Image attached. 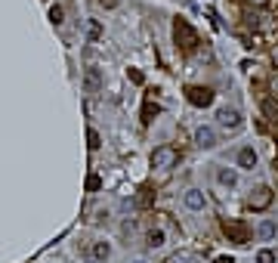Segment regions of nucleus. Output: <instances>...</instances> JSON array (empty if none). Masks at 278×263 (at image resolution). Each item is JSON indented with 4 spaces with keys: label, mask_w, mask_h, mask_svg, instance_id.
<instances>
[{
    "label": "nucleus",
    "mask_w": 278,
    "mask_h": 263,
    "mask_svg": "<svg viewBox=\"0 0 278 263\" xmlns=\"http://www.w3.org/2000/svg\"><path fill=\"white\" fill-rule=\"evenodd\" d=\"M173 38H176V47H182V50H195V47H198V31H195L185 19L173 22Z\"/></svg>",
    "instance_id": "nucleus-1"
},
{
    "label": "nucleus",
    "mask_w": 278,
    "mask_h": 263,
    "mask_svg": "<svg viewBox=\"0 0 278 263\" xmlns=\"http://www.w3.org/2000/svg\"><path fill=\"white\" fill-rule=\"evenodd\" d=\"M176 161H179V152L173 146H158L155 152H152V167H158V170L176 167Z\"/></svg>",
    "instance_id": "nucleus-2"
},
{
    "label": "nucleus",
    "mask_w": 278,
    "mask_h": 263,
    "mask_svg": "<svg viewBox=\"0 0 278 263\" xmlns=\"http://www.w3.org/2000/svg\"><path fill=\"white\" fill-rule=\"evenodd\" d=\"M185 99H189L195 109H207V106H213V90L192 84V87H185Z\"/></svg>",
    "instance_id": "nucleus-3"
},
{
    "label": "nucleus",
    "mask_w": 278,
    "mask_h": 263,
    "mask_svg": "<svg viewBox=\"0 0 278 263\" xmlns=\"http://www.w3.org/2000/svg\"><path fill=\"white\" fill-rule=\"evenodd\" d=\"M216 121H219V127H226V130H238L241 124H244L241 112L238 109H229V106H223V109L216 112Z\"/></svg>",
    "instance_id": "nucleus-4"
},
{
    "label": "nucleus",
    "mask_w": 278,
    "mask_h": 263,
    "mask_svg": "<svg viewBox=\"0 0 278 263\" xmlns=\"http://www.w3.org/2000/svg\"><path fill=\"white\" fill-rule=\"evenodd\" d=\"M269 204H272V189H269V186L253 189L250 198H247V208H250V211H266Z\"/></svg>",
    "instance_id": "nucleus-5"
},
{
    "label": "nucleus",
    "mask_w": 278,
    "mask_h": 263,
    "mask_svg": "<svg viewBox=\"0 0 278 263\" xmlns=\"http://www.w3.org/2000/svg\"><path fill=\"white\" fill-rule=\"evenodd\" d=\"M223 229H226V235H229L235 245H247L250 232H247V226L241 223V220H226V223H223Z\"/></svg>",
    "instance_id": "nucleus-6"
},
{
    "label": "nucleus",
    "mask_w": 278,
    "mask_h": 263,
    "mask_svg": "<svg viewBox=\"0 0 278 263\" xmlns=\"http://www.w3.org/2000/svg\"><path fill=\"white\" fill-rule=\"evenodd\" d=\"M195 146L198 149H213L216 146V130L213 127H198L195 130Z\"/></svg>",
    "instance_id": "nucleus-7"
},
{
    "label": "nucleus",
    "mask_w": 278,
    "mask_h": 263,
    "mask_svg": "<svg viewBox=\"0 0 278 263\" xmlns=\"http://www.w3.org/2000/svg\"><path fill=\"white\" fill-rule=\"evenodd\" d=\"M84 90H87V93H99V90H102V75H99V68H87V72H84Z\"/></svg>",
    "instance_id": "nucleus-8"
},
{
    "label": "nucleus",
    "mask_w": 278,
    "mask_h": 263,
    "mask_svg": "<svg viewBox=\"0 0 278 263\" xmlns=\"http://www.w3.org/2000/svg\"><path fill=\"white\" fill-rule=\"evenodd\" d=\"M182 201H185V208H189V211H204V204H207V198H204L201 189H189L182 195Z\"/></svg>",
    "instance_id": "nucleus-9"
},
{
    "label": "nucleus",
    "mask_w": 278,
    "mask_h": 263,
    "mask_svg": "<svg viewBox=\"0 0 278 263\" xmlns=\"http://www.w3.org/2000/svg\"><path fill=\"white\" fill-rule=\"evenodd\" d=\"M238 167L241 170H253V167H257V152H253V146H244L238 152Z\"/></svg>",
    "instance_id": "nucleus-10"
},
{
    "label": "nucleus",
    "mask_w": 278,
    "mask_h": 263,
    "mask_svg": "<svg viewBox=\"0 0 278 263\" xmlns=\"http://www.w3.org/2000/svg\"><path fill=\"white\" fill-rule=\"evenodd\" d=\"M216 180H219V186L232 189V186H238V170H232V167H219V170H216Z\"/></svg>",
    "instance_id": "nucleus-11"
},
{
    "label": "nucleus",
    "mask_w": 278,
    "mask_h": 263,
    "mask_svg": "<svg viewBox=\"0 0 278 263\" xmlns=\"http://www.w3.org/2000/svg\"><path fill=\"white\" fill-rule=\"evenodd\" d=\"M257 232H260V238H263V242H272V238H275V232H278V226H275L272 220H263Z\"/></svg>",
    "instance_id": "nucleus-12"
},
{
    "label": "nucleus",
    "mask_w": 278,
    "mask_h": 263,
    "mask_svg": "<svg viewBox=\"0 0 278 263\" xmlns=\"http://www.w3.org/2000/svg\"><path fill=\"white\" fill-rule=\"evenodd\" d=\"M108 254H111L108 242H96V245H93V257H96V260H108Z\"/></svg>",
    "instance_id": "nucleus-13"
},
{
    "label": "nucleus",
    "mask_w": 278,
    "mask_h": 263,
    "mask_svg": "<svg viewBox=\"0 0 278 263\" xmlns=\"http://www.w3.org/2000/svg\"><path fill=\"white\" fill-rule=\"evenodd\" d=\"M148 248H164V229H152V232H148Z\"/></svg>",
    "instance_id": "nucleus-14"
},
{
    "label": "nucleus",
    "mask_w": 278,
    "mask_h": 263,
    "mask_svg": "<svg viewBox=\"0 0 278 263\" xmlns=\"http://www.w3.org/2000/svg\"><path fill=\"white\" fill-rule=\"evenodd\" d=\"M50 22H53V25H62V22H65V9L62 6H50Z\"/></svg>",
    "instance_id": "nucleus-15"
},
{
    "label": "nucleus",
    "mask_w": 278,
    "mask_h": 263,
    "mask_svg": "<svg viewBox=\"0 0 278 263\" xmlns=\"http://www.w3.org/2000/svg\"><path fill=\"white\" fill-rule=\"evenodd\" d=\"M99 189H102V180H99L96 174H90V177H87V192H99Z\"/></svg>",
    "instance_id": "nucleus-16"
},
{
    "label": "nucleus",
    "mask_w": 278,
    "mask_h": 263,
    "mask_svg": "<svg viewBox=\"0 0 278 263\" xmlns=\"http://www.w3.org/2000/svg\"><path fill=\"white\" fill-rule=\"evenodd\" d=\"M87 146H90V149H99V146H102V140H99V133L93 130V127L87 130Z\"/></svg>",
    "instance_id": "nucleus-17"
},
{
    "label": "nucleus",
    "mask_w": 278,
    "mask_h": 263,
    "mask_svg": "<svg viewBox=\"0 0 278 263\" xmlns=\"http://www.w3.org/2000/svg\"><path fill=\"white\" fill-rule=\"evenodd\" d=\"M257 263H275V254H272L269 248H263L260 254H257Z\"/></svg>",
    "instance_id": "nucleus-18"
},
{
    "label": "nucleus",
    "mask_w": 278,
    "mask_h": 263,
    "mask_svg": "<svg viewBox=\"0 0 278 263\" xmlns=\"http://www.w3.org/2000/svg\"><path fill=\"white\" fill-rule=\"evenodd\" d=\"M127 75H130V81H133V84H142V81H145V77H142V72H139V68H130V72H127Z\"/></svg>",
    "instance_id": "nucleus-19"
},
{
    "label": "nucleus",
    "mask_w": 278,
    "mask_h": 263,
    "mask_svg": "<svg viewBox=\"0 0 278 263\" xmlns=\"http://www.w3.org/2000/svg\"><path fill=\"white\" fill-rule=\"evenodd\" d=\"M99 38V25H96V22H90V40H96Z\"/></svg>",
    "instance_id": "nucleus-20"
},
{
    "label": "nucleus",
    "mask_w": 278,
    "mask_h": 263,
    "mask_svg": "<svg viewBox=\"0 0 278 263\" xmlns=\"http://www.w3.org/2000/svg\"><path fill=\"white\" fill-rule=\"evenodd\" d=\"M99 3L105 6V9H114V6H118V0H99Z\"/></svg>",
    "instance_id": "nucleus-21"
},
{
    "label": "nucleus",
    "mask_w": 278,
    "mask_h": 263,
    "mask_svg": "<svg viewBox=\"0 0 278 263\" xmlns=\"http://www.w3.org/2000/svg\"><path fill=\"white\" fill-rule=\"evenodd\" d=\"M213 263H235V260H232V257H216Z\"/></svg>",
    "instance_id": "nucleus-22"
},
{
    "label": "nucleus",
    "mask_w": 278,
    "mask_h": 263,
    "mask_svg": "<svg viewBox=\"0 0 278 263\" xmlns=\"http://www.w3.org/2000/svg\"><path fill=\"white\" fill-rule=\"evenodd\" d=\"M253 3H263V0H253Z\"/></svg>",
    "instance_id": "nucleus-23"
},
{
    "label": "nucleus",
    "mask_w": 278,
    "mask_h": 263,
    "mask_svg": "<svg viewBox=\"0 0 278 263\" xmlns=\"http://www.w3.org/2000/svg\"><path fill=\"white\" fill-rule=\"evenodd\" d=\"M136 263H142V260H136Z\"/></svg>",
    "instance_id": "nucleus-24"
}]
</instances>
